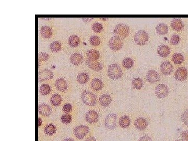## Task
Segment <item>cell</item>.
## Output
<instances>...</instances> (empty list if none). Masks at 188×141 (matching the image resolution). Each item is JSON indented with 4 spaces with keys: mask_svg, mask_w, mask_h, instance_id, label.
I'll list each match as a JSON object with an SVG mask.
<instances>
[{
    "mask_svg": "<svg viewBox=\"0 0 188 141\" xmlns=\"http://www.w3.org/2000/svg\"><path fill=\"white\" fill-rule=\"evenodd\" d=\"M81 99L83 103L88 106H94L97 102L95 95L88 91H84L82 92Z\"/></svg>",
    "mask_w": 188,
    "mask_h": 141,
    "instance_id": "1",
    "label": "cell"
},
{
    "mask_svg": "<svg viewBox=\"0 0 188 141\" xmlns=\"http://www.w3.org/2000/svg\"><path fill=\"white\" fill-rule=\"evenodd\" d=\"M108 74L113 80H118L122 76V71L117 64H113L109 67Z\"/></svg>",
    "mask_w": 188,
    "mask_h": 141,
    "instance_id": "2",
    "label": "cell"
},
{
    "mask_svg": "<svg viewBox=\"0 0 188 141\" xmlns=\"http://www.w3.org/2000/svg\"><path fill=\"white\" fill-rule=\"evenodd\" d=\"M130 29L128 26L125 24H119L114 28V33L118 37L126 38L128 36Z\"/></svg>",
    "mask_w": 188,
    "mask_h": 141,
    "instance_id": "3",
    "label": "cell"
},
{
    "mask_svg": "<svg viewBox=\"0 0 188 141\" xmlns=\"http://www.w3.org/2000/svg\"><path fill=\"white\" fill-rule=\"evenodd\" d=\"M148 39V35L144 31H138L134 36L135 43L138 45H143L146 44Z\"/></svg>",
    "mask_w": 188,
    "mask_h": 141,
    "instance_id": "4",
    "label": "cell"
},
{
    "mask_svg": "<svg viewBox=\"0 0 188 141\" xmlns=\"http://www.w3.org/2000/svg\"><path fill=\"white\" fill-rule=\"evenodd\" d=\"M108 45L112 50H119L123 47V41L118 36H115L109 40Z\"/></svg>",
    "mask_w": 188,
    "mask_h": 141,
    "instance_id": "5",
    "label": "cell"
},
{
    "mask_svg": "<svg viewBox=\"0 0 188 141\" xmlns=\"http://www.w3.org/2000/svg\"><path fill=\"white\" fill-rule=\"evenodd\" d=\"M89 129L86 125H81L74 129V133L78 139H84L89 133Z\"/></svg>",
    "mask_w": 188,
    "mask_h": 141,
    "instance_id": "6",
    "label": "cell"
},
{
    "mask_svg": "<svg viewBox=\"0 0 188 141\" xmlns=\"http://www.w3.org/2000/svg\"><path fill=\"white\" fill-rule=\"evenodd\" d=\"M117 117L115 114H111L107 115L105 120V125L109 130H114L117 125Z\"/></svg>",
    "mask_w": 188,
    "mask_h": 141,
    "instance_id": "7",
    "label": "cell"
},
{
    "mask_svg": "<svg viewBox=\"0 0 188 141\" xmlns=\"http://www.w3.org/2000/svg\"><path fill=\"white\" fill-rule=\"evenodd\" d=\"M54 78V73L49 69H42L38 72V80L39 82H44L51 80Z\"/></svg>",
    "mask_w": 188,
    "mask_h": 141,
    "instance_id": "8",
    "label": "cell"
},
{
    "mask_svg": "<svg viewBox=\"0 0 188 141\" xmlns=\"http://www.w3.org/2000/svg\"><path fill=\"white\" fill-rule=\"evenodd\" d=\"M169 90L168 86L165 84L158 85L155 88V94L158 97L163 98L168 96Z\"/></svg>",
    "mask_w": 188,
    "mask_h": 141,
    "instance_id": "9",
    "label": "cell"
},
{
    "mask_svg": "<svg viewBox=\"0 0 188 141\" xmlns=\"http://www.w3.org/2000/svg\"><path fill=\"white\" fill-rule=\"evenodd\" d=\"M99 119V115L95 110L88 111L85 115V119L89 123H96Z\"/></svg>",
    "mask_w": 188,
    "mask_h": 141,
    "instance_id": "10",
    "label": "cell"
},
{
    "mask_svg": "<svg viewBox=\"0 0 188 141\" xmlns=\"http://www.w3.org/2000/svg\"><path fill=\"white\" fill-rule=\"evenodd\" d=\"M146 80L151 84L156 83L159 80V74L155 70H150L146 75Z\"/></svg>",
    "mask_w": 188,
    "mask_h": 141,
    "instance_id": "11",
    "label": "cell"
},
{
    "mask_svg": "<svg viewBox=\"0 0 188 141\" xmlns=\"http://www.w3.org/2000/svg\"><path fill=\"white\" fill-rule=\"evenodd\" d=\"M55 85L57 89L61 92H65L68 87L67 81L63 78H58L55 81Z\"/></svg>",
    "mask_w": 188,
    "mask_h": 141,
    "instance_id": "12",
    "label": "cell"
},
{
    "mask_svg": "<svg viewBox=\"0 0 188 141\" xmlns=\"http://www.w3.org/2000/svg\"><path fill=\"white\" fill-rule=\"evenodd\" d=\"M187 70L183 67L178 68L175 73L176 79L179 81H182L186 78L187 76Z\"/></svg>",
    "mask_w": 188,
    "mask_h": 141,
    "instance_id": "13",
    "label": "cell"
},
{
    "mask_svg": "<svg viewBox=\"0 0 188 141\" xmlns=\"http://www.w3.org/2000/svg\"><path fill=\"white\" fill-rule=\"evenodd\" d=\"M174 67L172 64L169 61L163 62L161 66V70L163 74L168 75H170L173 71Z\"/></svg>",
    "mask_w": 188,
    "mask_h": 141,
    "instance_id": "14",
    "label": "cell"
},
{
    "mask_svg": "<svg viewBox=\"0 0 188 141\" xmlns=\"http://www.w3.org/2000/svg\"><path fill=\"white\" fill-rule=\"evenodd\" d=\"M38 111L39 114L43 116L48 117L51 114L52 110L49 105H48L47 104H41L39 105Z\"/></svg>",
    "mask_w": 188,
    "mask_h": 141,
    "instance_id": "15",
    "label": "cell"
},
{
    "mask_svg": "<svg viewBox=\"0 0 188 141\" xmlns=\"http://www.w3.org/2000/svg\"><path fill=\"white\" fill-rule=\"evenodd\" d=\"M83 57L81 54L79 53H74L70 57V62L73 65H80L83 61Z\"/></svg>",
    "mask_w": 188,
    "mask_h": 141,
    "instance_id": "16",
    "label": "cell"
},
{
    "mask_svg": "<svg viewBox=\"0 0 188 141\" xmlns=\"http://www.w3.org/2000/svg\"><path fill=\"white\" fill-rule=\"evenodd\" d=\"M87 58L89 61H96L100 57L99 52L95 49H89L86 52Z\"/></svg>",
    "mask_w": 188,
    "mask_h": 141,
    "instance_id": "17",
    "label": "cell"
},
{
    "mask_svg": "<svg viewBox=\"0 0 188 141\" xmlns=\"http://www.w3.org/2000/svg\"><path fill=\"white\" fill-rule=\"evenodd\" d=\"M135 126L138 130H144L148 127V122L144 118H139L135 121Z\"/></svg>",
    "mask_w": 188,
    "mask_h": 141,
    "instance_id": "18",
    "label": "cell"
},
{
    "mask_svg": "<svg viewBox=\"0 0 188 141\" xmlns=\"http://www.w3.org/2000/svg\"><path fill=\"white\" fill-rule=\"evenodd\" d=\"M41 35L42 37L45 39H49L52 35V29L48 26H42L40 30Z\"/></svg>",
    "mask_w": 188,
    "mask_h": 141,
    "instance_id": "19",
    "label": "cell"
},
{
    "mask_svg": "<svg viewBox=\"0 0 188 141\" xmlns=\"http://www.w3.org/2000/svg\"><path fill=\"white\" fill-rule=\"evenodd\" d=\"M157 53L160 57L162 58L167 57L170 53V48L166 45H161L157 49Z\"/></svg>",
    "mask_w": 188,
    "mask_h": 141,
    "instance_id": "20",
    "label": "cell"
},
{
    "mask_svg": "<svg viewBox=\"0 0 188 141\" xmlns=\"http://www.w3.org/2000/svg\"><path fill=\"white\" fill-rule=\"evenodd\" d=\"M99 101L101 105L103 107H107L110 104L112 99L110 95L104 94L100 97Z\"/></svg>",
    "mask_w": 188,
    "mask_h": 141,
    "instance_id": "21",
    "label": "cell"
},
{
    "mask_svg": "<svg viewBox=\"0 0 188 141\" xmlns=\"http://www.w3.org/2000/svg\"><path fill=\"white\" fill-rule=\"evenodd\" d=\"M171 26H172V28L175 31H179L183 29V24L181 20L178 19V18H176V19L172 20V21L171 23Z\"/></svg>",
    "mask_w": 188,
    "mask_h": 141,
    "instance_id": "22",
    "label": "cell"
},
{
    "mask_svg": "<svg viewBox=\"0 0 188 141\" xmlns=\"http://www.w3.org/2000/svg\"><path fill=\"white\" fill-rule=\"evenodd\" d=\"M91 86L94 91H98L102 88L103 83L99 78H94L91 82Z\"/></svg>",
    "mask_w": 188,
    "mask_h": 141,
    "instance_id": "23",
    "label": "cell"
},
{
    "mask_svg": "<svg viewBox=\"0 0 188 141\" xmlns=\"http://www.w3.org/2000/svg\"><path fill=\"white\" fill-rule=\"evenodd\" d=\"M156 31L158 34L160 35H164L168 33V28L166 25L164 23H159L156 27Z\"/></svg>",
    "mask_w": 188,
    "mask_h": 141,
    "instance_id": "24",
    "label": "cell"
},
{
    "mask_svg": "<svg viewBox=\"0 0 188 141\" xmlns=\"http://www.w3.org/2000/svg\"><path fill=\"white\" fill-rule=\"evenodd\" d=\"M80 41L81 40L80 38L75 35H73L70 36L68 38V42L71 47L75 48L78 47V45H80Z\"/></svg>",
    "mask_w": 188,
    "mask_h": 141,
    "instance_id": "25",
    "label": "cell"
},
{
    "mask_svg": "<svg viewBox=\"0 0 188 141\" xmlns=\"http://www.w3.org/2000/svg\"><path fill=\"white\" fill-rule=\"evenodd\" d=\"M88 67L95 71H101L102 70V66L101 63L98 62L91 61H87Z\"/></svg>",
    "mask_w": 188,
    "mask_h": 141,
    "instance_id": "26",
    "label": "cell"
},
{
    "mask_svg": "<svg viewBox=\"0 0 188 141\" xmlns=\"http://www.w3.org/2000/svg\"><path fill=\"white\" fill-rule=\"evenodd\" d=\"M131 121L129 117L127 115H123L119 120V125L122 128H126L130 126Z\"/></svg>",
    "mask_w": 188,
    "mask_h": 141,
    "instance_id": "27",
    "label": "cell"
},
{
    "mask_svg": "<svg viewBox=\"0 0 188 141\" xmlns=\"http://www.w3.org/2000/svg\"><path fill=\"white\" fill-rule=\"evenodd\" d=\"M62 97L59 94H54L50 98V102L54 106H59L61 104Z\"/></svg>",
    "mask_w": 188,
    "mask_h": 141,
    "instance_id": "28",
    "label": "cell"
},
{
    "mask_svg": "<svg viewBox=\"0 0 188 141\" xmlns=\"http://www.w3.org/2000/svg\"><path fill=\"white\" fill-rule=\"evenodd\" d=\"M78 82L81 84H86L89 80V76L86 73H81L78 74L76 78Z\"/></svg>",
    "mask_w": 188,
    "mask_h": 141,
    "instance_id": "29",
    "label": "cell"
},
{
    "mask_svg": "<svg viewBox=\"0 0 188 141\" xmlns=\"http://www.w3.org/2000/svg\"><path fill=\"white\" fill-rule=\"evenodd\" d=\"M57 128L53 124H48L47 125L44 129V131L45 134L48 135H52L56 132Z\"/></svg>",
    "mask_w": 188,
    "mask_h": 141,
    "instance_id": "30",
    "label": "cell"
},
{
    "mask_svg": "<svg viewBox=\"0 0 188 141\" xmlns=\"http://www.w3.org/2000/svg\"><path fill=\"white\" fill-rule=\"evenodd\" d=\"M132 84L135 89H139L143 87V82L140 78H135L132 82Z\"/></svg>",
    "mask_w": 188,
    "mask_h": 141,
    "instance_id": "31",
    "label": "cell"
},
{
    "mask_svg": "<svg viewBox=\"0 0 188 141\" xmlns=\"http://www.w3.org/2000/svg\"><path fill=\"white\" fill-rule=\"evenodd\" d=\"M51 92V88L49 85L45 84L41 85L40 88V92L42 95H44V96L50 94Z\"/></svg>",
    "mask_w": 188,
    "mask_h": 141,
    "instance_id": "32",
    "label": "cell"
},
{
    "mask_svg": "<svg viewBox=\"0 0 188 141\" xmlns=\"http://www.w3.org/2000/svg\"><path fill=\"white\" fill-rule=\"evenodd\" d=\"M172 60L175 63L179 64L181 63L183 61L184 57L181 54L177 53V54H174L173 55L172 57Z\"/></svg>",
    "mask_w": 188,
    "mask_h": 141,
    "instance_id": "33",
    "label": "cell"
},
{
    "mask_svg": "<svg viewBox=\"0 0 188 141\" xmlns=\"http://www.w3.org/2000/svg\"><path fill=\"white\" fill-rule=\"evenodd\" d=\"M61 44L59 41H54L52 42L50 45V48L51 50L54 52H58L60 51L61 49Z\"/></svg>",
    "mask_w": 188,
    "mask_h": 141,
    "instance_id": "34",
    "label": "cell"
},
{
    "mask_svg": "<svg viewBox=\"0 0 188 141\" xmlns=\"http://www.w3.org/2000/svg\"><path fill=\"white\" fill-rule=\"evenodd\" d=\"M122 64L125 68H130L133 67L134 62L132 59L130 58H126L123 60Z\"/></svg>",
    "mask_w": 188,
    "mask_h": 141,
    "instance_id": "35",
    "label": "cell"
},
{
    "mask_svg": "<svg viewBox=\"0 0 188 141\" xmlns=\"http://www.w3.org/2000/svg\"><path fill=\"white\" fill-rule=\"evenodd\" d=\"M90 44L94 47H97L101 44V39L97 36H93L89 39Z\"/></svg>",
    "mask_w": 188,
    "mask_h": 141,
    "instance_id": "36",
    "label": "cell"
},
{
    "mask_svg": "<svg viewBox=\"0 0 188 141\" xmlns=\"http://www.w3.org/2000/svg\"><path fill=\"white\" fill-rule=\"evenodd\" d=\"M61 120V122L62 123L68 125L72 121V115H70L69 114H64V115H62Z\"/></svg>",
    "mask_w": 188,
    "mask_h": 141,
    "instance_id": "37",
    "label": "cell"
},
{
    "mask_svg": "<svg viewBox=\"0 0 188 141\" xmlns=\"http://www.w3.org/2000/svg\"><path fill=\"white\" fill-rule=\"evenodd\" d=\"M92 29L95 33H101L103 29V26L101 23L97 22V23H94V24L92 25Z\"/></svg>",
    "mask_w": 188,
    "mask_h": 141,
    "instance_id": "38",
    "label": "cell"
},
{
    "mask_svg": "<svg viewBox=\"0 0 188 141\" xmlns=\"http://www.w3.org/2000/svg\"><path fill=\"white\" fill-rule=\"evenodd\" d=\"M49 58V55L48 54L45 52H40L38 54V60L39 61H45L48 60Z\"/></svg>",
    "mask_w": 188,
    "mask_h": 141,
    "instance_id": "39",
    "label": "cell"
},
{
    "mask_svg": "<svg viewBox=\"0 0 188 141\" xmlns=\"http://www.w3.org/2000/svg\"><path fill=\"white\" fill-rule=\"evenodd\" d=\"M180 38L178 35H174L170 38V43L173 45H176L180 42Z\"/></svg>",
    "mask_w": 188,
    "mask_h": 141,
    "instance_id": "40",
    "label": "cell"
},
{
    "mask_svg": "<svg viewBox=\"0 0 188 141\" xmlns=\"http://www.w3.org/2000/svg\"><path fill=\"white\" fill-rule=\"evenodd\" d=\"M72 109H73V107H72L71 104L67 103L63 106L62 110L66 114H68V113L71 112L72 111Z\"/></svg>",
    "mask_w": 188,
    "mask_h": 141,
    "instance_id": "41",
    "label": "cell"
},
{
    "mask_svg": "<svg viewBox=\"0 0 188 141\" xmlns=\"http://www.w3.org/2000/svg\"><path fill=\"white\" fill-rule=\"evenodd\" d=\"M182 120L183 123L186 125H188V109H186L182 115Z\"/></svg>",
    "mask_w": 188,
    "mask_h": 141,
    "instance_id": "42",
    "label": "cell"
},
{
    "mask_svg": "<svg viewBox=\"0 0 188 141\" xmlns=\"http://www.w3.org/2000/svg\"><path fill=\"white\" fill-rule=\"evenodd\" d=\"M182 136L185 141H188V130L183 132Z\"/></svg>",
    "mask_w": 188,
    "mask_h": 141,
    "instance_id": "43",
    "label": "cell"
},
{
    "mask_svg": "<svg viewBox=\"0 0 188 141\" xmlns=\"http://www.w3.org/2000/svg\"><path fill=\"white\" fill-rule=\"evenodd\" d=\"M139 141H152V139L148 136H143L139 139Z\"/></svg>",
    "mask_w": 188,
    "mask_h": 141,
    "instance_id": "44",
    "label": "cell"
},
{
    "mask_svg": "<svg viewBox=\"0 0 188 141\" xmlns=\"http://www.w3.org/2000/svg\"><path fill=\"white\" fill-rule=\"evenodd\" d=\"M85 141H96V139L92 137V136H90L89 138H88L87 139L85 140Z\"/></svg>",
    "mask_w": 188,
    "mask_h": 141,
    "instance_id": "45",
    "label": "cell"
},
{
    "mask_svg": "<svg viewBox=\"0 0 188 141\" xmlns=\"http://www.w3.org/2000/svg\"><path fill=\"white\" fill-rule=\"evenodd\" d=\"M82 20H83V21H85V22H86V23H87V22H89V21H91L92 20V18H82Z\"/></svg>",
    "mask_w": 188,
    "mask_h": 141,
    "instance_id": "46",
    "label": "cell"
},
{
    "mask_svg": "<svg viewBox=\"0 0 188 141\" xmlns=\"http://www.w3.org/2000/svg\"><path fill=\"white\" fill-rule=\"evenodd\" d=\"M42 120L40 118H38V126L39 127H40L41 125H42Z\"/></svg>",
    "mask_w": 188,
    "mask_h": 141,
    "instance_id": "47",
    "label": "cell"
},
{
    "mask_svg": "<svg viewBox=\"0 0 188 141\" xmlns=\"http://www.w3.org/2000/svg\"><path fill=\"white\" fill-rule=\"evenodd\" d=\"M63 141H75L73 139L71 138H67L66 139H64Z\"/></svg>",
    "mask_w": 188,
    "mask_h": 141,
    "instance_id": "48",
    "label": "cell"
},
{
    "mask_svg": "<svg viewBox=\"0 0 188 141\" xmlns=\"http://www.w3.org/2000/svg\"><path fill=\"white\" fill-rule=\"evenodd\" d=\"M101 20H102V21H106V20H108V18H101Z\"/></svg>",
    "mask_w": 188,
    "mask_h": 141,
    "instance_id": "49",
    "label": "cell"
},
{
    "mask_svg": "<svg viewBox=\"0 0 188 141\" xmlns=\"http://www.w3.org/2000/svg\"><path fill=\"white\" fill-rule=\"evenodd\" d=\"M40 61H39V62H38V67H40Z\"/></svg>",
    "mask_w": 188,
    "mask_h": 141,
    "instance_id": "50",
    "label": "cell"
},
{
    "mask_svg": "<svg viewBox=\"0 0 188 141\" xmlns=\"http://www.w3.org/2000/svg\"><path fill=\"white\" fill-rule=\"evenodd\" d=\"M182 141V140H181V139H179V140H177V141Z\"/></svg>",
    "mask_w": 188,
    "mask_h": 141,
    "instance_id": "51",
    "label": "cell"
}]
</instances>
